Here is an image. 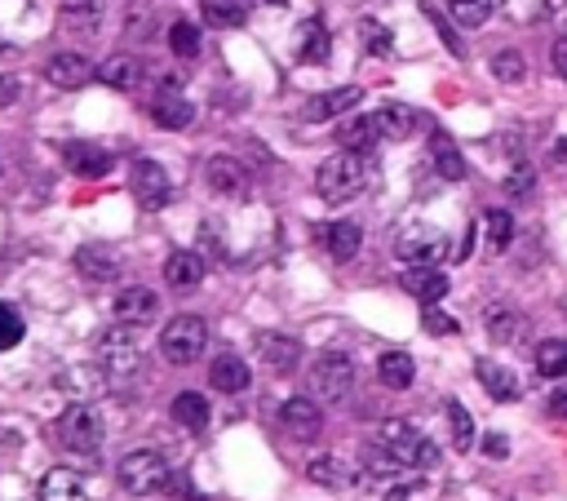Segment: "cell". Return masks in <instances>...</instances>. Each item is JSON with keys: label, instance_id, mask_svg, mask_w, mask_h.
Segmentation results:
<instances>
[{"label": "cell", "instance_id": "6da1fadb", "mask_svg": "<svg viewBox=\"0 0 567 501\" xmlns=\"http://www.w3.org/2000/svg\"><path fill=\"white\" fill-rule=\"evenodd\" d=\"M377 444L386 448V453L395 457L404 470H430L439 462V444H435V439H426L412 422H404V417L381 422L377 426Z\"/></svg>", "mask_w": 567, "mask_h": 501}, {"label": "cell", "instance_id": "7a4b0ae2", "mask_svg": "<svg viewBox=\"0 0 567 501\" xmlns=\"http://www.w3.org/2000/svg\"><path fill=\"white\" fill-rule=\"evenodd\" d=\"M364 187H368V160L359 156V151H346V147L337 151V156H328L324 165H319V173H315V191L328 204L355 200Z\"/></svg>", "mask_w": 567, "mask_h": 501}, {"label": "cell", "instance_id": "3957f363", "mask_svg": "<svg viewBox=\"0 0 567 501\" xmlns=\"http://www.w3.org/2000/svg\"><path fill=\"white\" fill-rule=\"evenodd\" d=\"M204 346H209V324H204L200 315H173V320L164 324V333H160V355L169 364H178V368L200 360Z\"/></svg>", "mask_w": 567, "mask_h": 501}, {"label": "cell", "instance_id": "277c9868", "mask_svg": "<svg viewBox=\"0 0 567 501\" xmlns=\"http://www.w3.org/2000/svg\"><path fill=\"white\" fill-rule=\"evenodd\" d=\"M169 462L156 448H133V453L120 462V488H129L133 497H147V493H160L169 484Z\"/></svg>", "mask_w": 567, "mask_h": 501}, {"label": "cell", "instance_id": "5b68a950", "mask_svg": "<svg viewBox=\"0 0 567 501\" xmlns=\"http://www.w3.org/2000/svg\"><path fill=\"white\" fill-rule=\"evenodd\" d=\"M350 386H355V364H350V355L342 351H324L311 368V395L324 404H337L350 395Z\"/></svg>", "mask_w": 567, "mask_h": 501}, {"label": "cell", "instance_id": "8992f818", "mask_svg": "<svg viewBox=\"0 0 567 501\" xmlns=\"http://www.w3.org/2000/svg\"><path fill=\"white\" fill-rule=\"evenodd\" d=\"M102 417H98V408H89V404H71L63 417H58V439L71 448V453H98L102 448Z\"/></svg>", "mask_w": 567, "mask_h": 501}, {"label": "cell", "instance_id": "52a82bcc", "mask_svg": "<svg viewBox=\"0 0 567 501\" xmlns=\"http://www.w3.org/2000/svg\"><path fill=\"white\" fill-rule=\"evenodd\" d=\"M129 191L142 209H164L173 196V182H169V173H164L160 160H138V165L129 169Z\"/></svg>", "mask_w": 567, "mask_h": 501}, {"label": "cell", "instance_id": "ba28073f", "mask_svg": "<svg viewBox=\"0 0 567 501\" xmlns=\"http://www.w3.org/2000/svg\"><path fill=\"white\" fill-rule=\"evenodd\" d=\"M395 253L408 262V267H435V262L448 253V235L435 227H408L395 240Z\"/></svg>", "mask_w": 567, "mask_h": 501}, {"label": "cell", "instance_id": "9c48e42d", "mask_svg": "<svg viewBox=\"0 0 567 501\" xmlns=\"http://www.w3.org/2000/svg\"><path fill=\"white\" fill-rule=\"evenodd\" d=\"M138 342H133V333L125 329H107L98 337V364L107 368L111 377H129L133 368H138Z\"/></svg>", "mask_w": 567, "mask_h": 501}, {"label": "cell", "instance_id": "30bf717a", "mask_svg": "<svg viewBox=\"0 0 567 501\" xmlns=\"http://www.w3.org/2000/svg\"><path fill=\"white\" fill-rule=\"evenodd\" d=\"M280 426H284V431L293 435V439H302V444L319 439V431H324V413H319L315 395H293V400H284Z\"/></svg>", "mask_w": 567, "mask_h": 501}, {"label": "cell", "instance_id": "8fae6325", "mask_svg": "<svg viewBox=\"0 0 567 501\" xmlns=\"http://www.w3.org/2000/svg\"><path fill=\"white\" fill-rule=\"evenodd\" d=\"M257 355H262V364L271 373H293L302 364V342L288 333H262L257 337Z\"/></svg>", "mask_w": 567, "mask_h": 501}, {"label": "cell", "instance_id": "7c38bea8", "mask_svg": "<svg viewBox=\"0 0 567 501\" xmlns=\"http://www.w3.org/2000/svg\"><path fill=\"white\" fill-rule=\"evenodd\" d=\"M364 98L355 85H342V89H328V94H315L311 102L302 107V120L306 125H324V120H337V116H346L355 102Z\"/></svg>", "mask_w": 567, "mask_h": 501}, {"label": "cell", "instance_id": "4fadbf2b", "mask_svg": "<svg viewBox=\"0 0 567 501\" xmlns=\"http://www.w3.org/2000/svg\"><path fill=\"white\" fill-rule=\"evenodd\" d=\"M116 315L120 324H129V329H142V324H151L160 315V298L151 289H142V284H133L116 298Z\"/></svg>", "mask_w": 567, "mask_h": 501}, {"label": "cell", "instance_id": "5bb4252c", "mask_svg": "<svg viewBox=\"0 0 567 501\" xmlns=\"http://www.w3.org/2000/svg\"><path fill=\"white\" fill-rule=\"evenodd\" d=\"M89 76H98V71L89 67V58H80V54H54L45 63V80L54 89H85Z\"/></svg>", "mask_w": 567, "mask_h": 501}, {"label": "cell", "instance_id": "9a60e30c", "mask_svg": "<svg viewBox=\"0 0 567 501\" xmlns=\"http://www.w3.org/2000/svg\"><path fill=\"white\" fill-rule=\"evenodd\" d=\"M63 160L76 178H107L111 173V151L94 147V142H67L63 147Z\"/></svg>", "mask_w": 567, "mask_h": 501}, {"label": "cell", "instance_id": "2e32d148", "mask_svg": "<svg viewBox=\"0 0 567 501\" xmlns=\"http://www.w3.org/2000/svg\"><path fill=\"white\" fill-rule=\"evenodd\" d=\"M200 280H204V258L200 253L195 249L169 253V262H164V284H169V289L191 293V289H200Z\"/></svg>", "mask_w": 567, "mask_h": 501}, {"label": "cell", "instance_id": "e0dca14e", "mask_svg": "<svg viewBox=\"0 0 567 501\" xmlns=\"http://www.w3.org/2000/svg\"><path fill=\"white\" fill-rule=\"evenodd\" d=\"M76 271L94 284H107L120 275V253L111 249V244H85V249L76 253Z\"/></svg>", "mask_w": 567, "mask_h": 501}, {"label": "cell", "instance_id": "ac0fdd59", "mask_svg": "<svg viewBox=\"0 0 567 501\" xmlns=\"http://www.w3.org/2000/svg\"><path fill=\"white\" fill-rule=\"evenodd\" d=\"M404 293L417 298L421 306H435V302H443V293H448V275L439 267H408L404 271Z\"/></svg>", "mask_w": 567, "mask_h": 501}, {"label": "cell", "instance_id": "d6986e66", "mask_svg": "<svg viewBox=\"0 0 567 501\" xmlns=\"http://www.w3.org/2000/svg\"><path fill=\"white\" fill-rule=\"evenodd\" d=\"M204 178H209V187L218 191V196H244V187H249V173L231 156H213L209 165H204Z\"/></svg>", "mask_w": 567, "mask_h": 501}, {"label": "cell", "instance_id": "ffe728a7", "mask_svg": "<svg viewBox=\"0 0 567 501\" xmlns=\"http://www.w3.org/2000/svg\"><path fill=\"white\" fill-rule=\"evenodd\" d=\"M319 240H324V253L333 262H350L364 244V231L355 222H328V227H319Z\"/></svg>", "mask_w": 567, "mask_h": 501}, {"label": "cell", "instance_id": "44dd1931", "mask_svg": "<svg viewBox=\"0 0 567 501\" xmlns=\"http://www.w3.org/2000/svg\"><path fill=\"white\" fill-rule=\"evenodd\" d=\"M40 501H89V488L76 470L54 466L45 479H40Z\"/></svg>", "mask_w": 567, "mask_h": 501}, {"label": "cell", "instance_id": "7402d4cb", "mask_svg": "<svg viewBox=\"0 0 567 501\" xmlns=\"http://www.w3.org/2000/svg\"><path fill=\"white\" fill-rule=\"evenodd\" d=\"M474 373H479L483 391H488L497 404H510L514 395H519V377H514V368H505L497 360H479L474 364Z\"/></svg>", "mask_w": 567, "mask_h": 501}, {"label": "cell", "instance_id": "603a6c76", "mask_svg": "<svg viewBox=\"0 0 567 501\" xmlns=\"http://www.w3.org/2000/svg\"><path fill=\"white\" fill-rule=\"evenodd\" d=\"M151 120H156L160 129H187L195 120V102L182 98V94H156V102H151Z\"/></svg>", "mask_w": 567, "mask_h": 501}, {"label": "cell", "instance_id": "cb8c5ba5", "mask_svg": "<svg viewBox=\"0 0 567 501\" xmlns=\"http://www.w3.org/2000/svg\"><path fill=\"white\" fill-rule=\"evenodd\" d=\"M337 142H342L346 151H359V156H368V151L381 142V125H377V111L373 116H355L346 120L342 129H337Z\"/></svg>", "mask_w": 567, "mask_h": 501}, {"label": "cell", "instance_id": "d4e9b609", "mask_svg": "<svg viewBox=\"0 0 567 501\" xmlns=\"http://www.w3.org/2000/svg\"><path fill=\"white\" fill-rule=\"evenodd\" d=\"M209 382H213V391H226V395L249 391V364L240 355H218L209 368Z\"/></svg>", "mask_w": 567, "mask_h": 501}, {"label": "cell", "instance_id": "484cf974", "mask_svg": "<svg viewBox=\"0 0 567 501\" xmlns=\"http://www.w3.org/2000/svg\"><path fill=\"white\" fill-rule=\"evenodd\" d=\"M430 160H435V173L443 182H461L466 178V160H461V151H457V142H452L448 134H430Z\"/></svg>", "mask_w": 567, "mask_h": 501}, {"label": "cell", "instance_id": "4316f807", "mask_svg": "<svg viewBox=\"0 0 567 501\" xmlns=\"http://www.w3.org/2000/svg\"><path fill=\"white\" fill-rule=\"evenodd\" d=\"M377 125H381V138L404 142V138H412L421 129V111L404 107V102H390V107L377 111Z\"/></svg>", "mask_w": 567, "mask_h": 501}, {"label": "cell", "instance_id": "83f0119b", "mask_svg": "<svg viewBox=\"0 0 567 501\" xmlns=\"http://www.w3.org/2000/svg\"><path fill=\"white\" fill-rule=\"evenodd\" d=\"M328 49H333V36H328V27L319 23V18H306L302 32H297V58L302 63H328Z\"/></svg>", "mask_w": 567, "mask_h": 501}, {"label": "cell", "instance_id": "f1b7e54d", "mask_svg": "<svg viewBox=\"0 0 567 501\" xmlns=\"http://www.w3.org/2000/svg\"><path fill=\"white\" fill-rule=\"evenodd\" d=\"M306 479L311 484H319V488H355V470H350L346 462H337V457H311L306 462Z\"/></svg>", "mask_w": 567, "mask_h": 501}, {"label": "cell", "instance_id": "f546056e", "mask_svg": "<svg viewBox=\"0 0 567 501\" xmlns=\"http://www.w3.org/2000/svg\"><path fill=\"white\" fill-rule=\"evenodd\" d=\"M169 417H173V422L182 426V431H195V435H200L204 426H209V417H213V413H209V400H204V395H195V391H182L178 400H173Z\"/></svg>", "mask_w": 567, "mask_h": 501}, {"label": "cell", "instance_id": "4dcf8cb0", "mask_svg": "<svg viewBox=\"0 0 567 501\" xmlns=\"http://www.w3.org/2000/svg\"><path fill=\"white\" fill-rule=\"evenodd\" d=\"M377 377H381V386H390V391H408L412 377H417V364H412L408 351H386L377 360Z\"/></svg>", "mask_w": 567, "mask_h": 501}, {"label": "cell", "instance_id": "1f68e13d", "mask_svg": "<svg viewBox=\"0 0 567 501\" xmlns=\"http://www.w3.org/2000/svg\"><path fill=\"white\" fill-rule=\"evenodd\" d=\"M200 14H204V23H209V27L231 32V27H244L249 5H244V0H200Z\"/></svg>", "mask_w": 567, "mask_h": 501}, {"label": "cell", "instance_id": "d6a6232c", "mask_svg": "<svg viewBox=\"0 0 567 501\" xmlns=\"http://www.w3.org/2000/svg\"><path fill=\"white\" fill-rule=\"evenodd\" d=\"M98 80H102V85H111V89H133L142 80V67L133 63L129 54H111L107 63L98 67Z\"/></svg>", "mask_w": 567, "mask_h": 501}, {"label": "cell", "instance_id": "836d02e7", "mask_svg": "<svg viewBox=\"0 0 567 501\" xmlns=\"http://www.w3.org/2000/svg\"><path fill=\"white\" fill-rule=\"evenodd\" d=\"M536 373L541 377H567V342L563 337H545L541 346H536Z\"/></svg>", "mask_w": 567, "mask_h": 501}, {"label": "cell", "instance_id": "e575fe53", "mask_svg": "<svg viewBox=\"0 0 567 501\" xmlns=\"http://www.w3.org/2000/svg\"><path fill=\"white\" fill-rule=\"evenodd\" d=\"M523 315L514 311V306H492L488 311V333L497 337V342H514V337H523Z\"/></svg>", "mask_w": 567, "mask_h": 501}, {"label": "cell", "instance_id": "d590c367", "mask_svg": "<svg viewBox=\"0 0 567 501\" xmlns=\"http://www.w3.org/2000/svg\"><path fill=\"white\" fill-rule=\"evenodd\" d=\"M58 5H63L67 27H76V32H94L102 18V0H58Z\"/></svg>", "mask_w": 567, "mask_h": 501}, {"label": "cell", "instance_id": "8d00e7d4", "mask_svg": "<svg viewBox=\"0 0 567 501\" xmlns=\"http://www.w3.org/2000/svg\"><path fill=\"white\" fill-rule=\"evenodd\" d=\"M448 426H452V448H457V453H470L474 448V422H470V413L461 400H448Z\"/></svg>", "mask_w": 567, "mask_h": 501}, {"label": "cell", "instance_id": "74e56055", "mask_svg": "<svg viewBox=\"0 0 567 501\" xmlns=\"http://www.w3.org/2000/svg\"><path fill=\"white\" fill-rule=\"evenodd\" d=\"M488 249L492 253H505L510 249V240H514V213H505V209H488Z\"/></svg>", "mask_w": 567, "mask_h": 501}, {"label": "cell", "instance_id": "f35d334b", "mask_svg": "<svg viewBox=\"0 0 567 501\" xmlns=\"http://www.w3.org/2000/svg\"><path fill=\"white\" fill-rule=\"evenodd\" d=\"M169 49L178 58H195L200 54V27L187 23V18H178V23L169 27Z\"/></svg>", "mask_w": 567, "mask_h": 501}, {"label": "cell", "instance_id": "ab89813d", "mask_svg": "<svg viewBox=\"0 0 567 501\" xmlns=\"http://www.w3.org/2000/svg\"><path fill=\"white\" fill-rule=\"evenodd\" d=\"M492 76H497L501 85H519V80L528 76V63H523L519 49H501V54L492 58Z\"/></svg>", "mask_w": 567, "mask_h": 501}, {"label": "cell", "instance_id": "60d3db41", "mask_svg": "<svg viewBox=\"0 0 567 501\" xmlns=\"http://www.w3.org/2000/svg\"><path fill=\"white\" fill-rule=\"evenodd\" d=\"M18 342H23V315L0 302V351H14Z\"/></svg>", "mask_w": 567, "mask_h": 501}, {"label": "cell", "instance_id": "b9f144b4", "mask_svg": "<svg viewBox=\"0 0 567 501\" xmlns=\"http://www.w3.org/2000/svg\"><path fill=\"white\" fill-rule=\"evenodd\" d=\"M492 14V0H457L452 5V18H457L461 27H483Z\"/></svg>", "mask_w": 567, "mask_h": 501}, {"label": "cell", "instance_id": "7bdbcfd3", "mask_svg": "<svg viewBox=\"0 0 567 501\" xmlns=\"http://www.w3.org/2000/svg\"><path fill=\"white\" fill-rule=\"evenodd\" d=\"M359 40H364L368 54H390V32L381 23H368L364 18V23H359Z\"/></svg>", "mask_w": 567, "mask_h": 501}, {"label": "cell", "instance_id": "ee69618b", "mask_svg": "<svg viewBox=\"0 0 567 501\" xmlns=\"http://www.w3.org/2000/svg\"><path fill=\"white\" fill-rule=\"evenodd\" d=\"M505 191H510V196H532V169H514L510 178H505Z\"/></svg>", "mask_w": 567, "mask_h": 501}, {"label": "cell", "instance_id": "f6af8a7d", "mask_svg": "<svg viewBox=\"0 0 567 501\" xmlns=\"http://www.w3.org/2000/svg\"><path fill=\"white\" fill-rule=\"evenodd\" d=\"M426 333H457V320H452V315H439L435 306H426Z\"/></svg>", "mask_w": 567, "mask_h": 501}, {"label": "cell", "instance_id": "bcb514c9", "mask_svg": "<svg viewBox=\"0 0 567 501\" xmlns=\"http://www.w3.org/2000/svg\"><path fill=\"white\" fill-rule=\"evenodd\" d=\"M18 94H23V89H18V80H14V76H0V107L18 102Z\"/></svg>", "mask_w": 567, "mask_h": 501}, {"label": "cell", "instance_id": "7dc6e473", "mask_svg": "<svg viewBox=\"0 0 567 501\" xmlns=\"http://www.w3.org/2000/svg\"><path fill=\"white\" fill-rule=\"evenodd\" d=\"M554 71L567 80V36H559L554 40Z\"/></svg>", "mask_w": 567, "mask_h": 501}, {"label": "cell", "instance_id": "c3c4849f", "mask_svg": "<svg viewBox=\"0 0 567 501\" xmlns=\"http://www.w3.org/2000/svg\"><path fill=\"white\" fill-rule=\"evenodd\" d=\"M483 448H488V457H497V462H501L505 453H510V444H505V435H488V439H483Z\"/></svg>", "mask_w": 567, "mask_h": 501}, {"label": "cell", "instance_id": "681fc988", "mask_svg": "<svg viewBox=\"0 0 567 501\" xmlns=\"http://www.w3.org/2000/svg\"><path fill=\"white\" fill-rule=\"evenodd\" d=\"M550 413H554V417H567V386L550 391Z\"/></svg>", "mask_w": 567, "mask_h": 501}, {"label": "cell", "instance_id": "f907efd6", "mask_svg": "<svg viewBox=\"0 0 567 501\" xmlns=\"http://www.w3.org/2000/svg\"><path fill=\"white\" fill-rule=\"evenodd\" d=\"M550 160H554V165H559V169H567V138H559V142H554Z\"/></svg>", "mask_w": 567, "mask_h": 501}, {"label": "cell", "instance_id": "816d5d0a", "mask_svg": "<svg viewBox=\"0 0 567 501\" xmlns=\"http://www.w3.org/2000/svg\"><path fill=\"white\" fill-rule=\"evenodd\" d=\"M381 501H412V497H408V488H390V493L381 497Z\"/></svg>", "mask_w": 567, "mask_h": 501}, {"label": "cell", "instance_id": "f5cc1de1", "mask_svg": "<svg viewBox=\"0 0 567 501\" xmlns=\"http://www.w3.org/2000/svg\"><path fill=\"white\" fill-rule=\"evenodd\" d=\"M253 5H284V0H253Z\"/></svg>", "mask_w": 567, "mask_h": 501}, {"label": "cell", "instance_id": "db71d44e", "mask_svg": "<svg viewBox=\"0 0 567 501\" xmlns=\"http://www.w3.org/2000/svg\"><path fill=\"white\" fill-rule=\"evenodd\" d=\"M452 5H457V0H452Z\"/></svg>", "mask_w": 567, "mask_h": 501}]
</instances>
